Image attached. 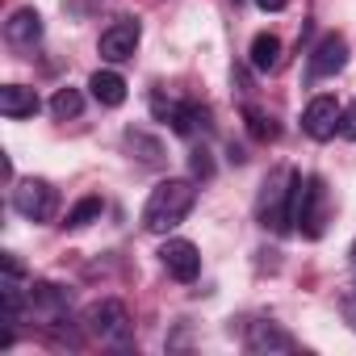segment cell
<instances>
[{
	"label": "cell",
	"mask_w": 356,
	"mask_h": 356,
	"mask_svg": "<svg viewBox=\"0 0 356 356\" xmlns=\"http://www.w3.org/2000/svg\"><path fill=\"white\" fill-rule=\"evenodd\" d=\"M193 202H197L193 181L168 176V181H159V185L151 189V197H147V206H143V227H147L151 235H168V231H176V227L189 218Z\"/></svg>",
	"instance_id": "1"
},
{
	"label": "cell",
	"mask_w": 356,
	"mask_h": 356,
	"mask_svg": "<svg viewBox=\"0 0 356 356\" xmlns=\"http://www.w3.org/2000/svg\"><path fill=\"white\" fill-rule=\"evenodd\" d=\"M293 189H298V172L293 168H277L268 176L264 189H260V202H256L260 227H268L277 235L293 231Z\"/></svg>",
	"instance_id": "2"
},
{
	"label": "cell",
	"mask_w": 356,
	"mask_h": 356,
	"mask_svg": "<svg viewBox=\"0 0 356 356\" xmlns=\"http://www.w3.org/2000/svg\"><path fill=\"white\" fill-rule=\"evenodd\" d=\"M327 222V189L318 176H298L293 189V231H302L306 239H318Z\"/></svg>",
	"instance_id": "3"
},
{
	"label": "cell",
	"mask_w": 356,
	"mask_h": 356,
	"mask_svg": "<svg viewBox=\"0 0 356 356\" xmlns=\"http://www.w3.org/2000/svg\"><path fill=\"white\" fill-rule=\"evenodd\" d=\"M84 327H88L101 343H109V348H130V343H134V323H130L126 306H122V302H113V298H105V302L88 306Z\"/></svg>",
	"instance_id": "4"
},
{
	"label": "cell",
	"mask_w": 356,
	"mask_h": 356,
	"mask_svg": "<svg viewBox=\"0 0 356 356\" xmlns=\"http://www.w3.org/2000/svg\"><path fill=\"white\" fill-rule=\"evenodd\" d=\"M26 306H30V314H34L47 331H63V323H72V318H67L72 293H67L63 285H55V281H34Z\"/></svg>",
	"instance_id": "5"
},
{
	"label": "cell",
	"mask_w": 356,
	"mask_h": 356,
	"mask_svg": "<svg viewBox=\"0 0 356 356\" xmlns=\"http://www.w3.org/2000/svg\"><path fill=\"white\" fill-rule=\"evenodd\" d=\"M59 206V193L51 189V181H38V176H26V181L13 185V210L30 222H51Z\"/></svg>",
	"instance_id": "6"
},
{
	"label": "cell",
	"mask_w": 356,
	"mask_h": 356,
	"mask_svg": "<svg viewBox=\"0 0 356 356\" xmlns=\"http://www.w3.org/2000/svg\"><path fill=\"white\" fill-rule=\"evenodd\" d=\"M243 348H248L252 356H289V352H298V339H293L281 323L256 318V323H248V331H243Z\"/></svg>",
	"instance_id": "7"
},
{
	"label": "cell",
	"mask_w": 356,
	"mask_h": 356,
	"mask_svg": "<svg viewBox=\"0 0 356 356\" xmlns=\"http://www.w3.org/2000/svg\"><path fill=\"white\" fill-rule=\"evenodd\" d=\"M138 38H143V26H138L134 17H122V22H113V26L101 34L97 51H101V59H105V63H126V59H134Z\"/></svg>",
	"instance_id": "8"
},
{
	"label": "cell",
	"mask_w": 356,
	"mask_h": 356,
	"mask_svg": "<svg viewBox=\"0 0 356 356\" xmlns=\"http://www.w3.org/2000/svg\"><path fill=\"white\" fill-rule=\"evenodd\" d=\"M339 113H343V105L323 92V97H314V101L302 109V130H306L314 143H327V138L339 134Z\"/></svg>",
	"instance_id": "9"
},
{
	"label": "cell",
	"mask_w": 356,
	"mask_h": 356,
	"mask_svg": "<svg viewBox=\"0 0 356 356\" xmlns=\"http://www.w3.org/2000/svg\"><path fill=\"white\" fill-rule=\"evenodd\" d=\"M348 67V38L343 34H323L310 51V80H331Z\"/></svg>",
	"instance_id": "10"
},
{
	"label": "cell",
	"mask_w": 356,
	"mask_h": 356,
	"mask_svg": "<svg viewBox=\"0 0 356 356\" xmlns=\"http://www.w3.org/2000/svg\"><path fill=\"white\" fill-rule=\"evenodd\" d=\"M159 264L168 268V277H176V281H197V273H202V252L189 243V239H163V248H159Z\"/></svg>",
	"instance_id": "11"
},
{
	"label": "cell",
	"mask_w": 356,
	"mask_h": 356,
	"mask_svg": "<svg viewBox=\"0 0 356 356\" xmlns=\"http://www.w3.org/2000/svg\"><path fill=\"white\" fill-rule=\"evenodd\" d=\"M38 109H42V97L34 88H26V84H5L0 88V113L5 118L22 122V118H34Z\"/></svg>",
	"instance_id": "12"
},
{
	"label": "cell",
	"mask_w": 356,
	"mask_h": 356,
	"mask_svg": "<svg viewBox=\"0 0 356 356\" xmlns=\"http://www.w3.org/2000/svg\"><path fill=\"white\" fill-rule=\"evenodd\" d=\"M5 38H9L13 47H22V51L38 47V42H42V17H38V9H17V13L5 22Z\"/></svg>",
	"instance_id": "13"
},
{
	"label": "cell",
	"mask_w": 356,
	"mask_h": 356,
	"mask_svg": "<svg viewBox=\"0 0 356 356\" xmlns=\"http://www.w3.org/2000/svg\"><path fill=\"white\" fill-rule=\"evenodd\" d=\"M88 92H92V101H97V105L118 109V105L126 101V80H122L118 72L101 67V72H92V76H88Z\"/></svg>",
	"instance_id": "14"
},
{
	"label": "cell",
	"mask_w": 356,
	"mask_h": 356,
	"mask_svg": "<svg viewBox=\"0 0 356 356\" xmlns=\"http://www.w3.org/2000/svg\"><path fill=\"white\" fill-rule=\"evenodd\" d=\"M248 63L256 72H277L281 67V38L277 34H256L252 38V51H248Z\"/></svg>",
	"instance_id": "15"
},
{
	"label": "cell",
	"mask_w": 356,
	"mask_h": 356,
	"mask_svg": "<svg viewBox=\"0 0 356 356\" xmlns=\"http://www.w3.org/2000/svg\"><path fill=\"white\" fill-rule=\"evenodd\" d=\"M126 147L138 151V159H143L147 168H159V163H163V143L151 138L147 130H126Z\"/></svg>",
	"instance_id": "16"
},
{
	"label": "cell",
	"mask_w": 356,
	"mask_h": 356,
	"mask_svg": "<svg viewBox=\"0 0 356 356\" xmlns=\"http://www.w3.org/2000/svg\"><path fill=\"white\" fill-rule=\"evenodd\" d=\"M210 126V113L202 109V105H176V113H172V130L176 134H197V130H206Z\"/></svg>",
	"instance_id": "17"
},
{
	"label": "cell",
	"mask_w": 356,
	"mask_h": 356,
	"mask_svg": "<svg viewBox=\"0 0 356 356\" xmlns=\"http://www.w3.org/2000/svg\"><path fill=\"white\" fill-rule=\"evenodd\" d=\"M101 214H105V202H101V197H84V202H76V206L67 210L63 227H67V231H84V227H88V222H97Z\"/></svg>",
	"instance_id": "18"
},
{
	"label": "cell",
	"mask_w": 356,
	"mask_h": 356,
	"mask_svg": "<svg viewBox=\"0 0 356 356\" xmlns=\"http://www.w3.org/2000/svg\"><path fill=\"white\" fill-rule=\"evenodd\" d=\"M243 122H248V134H252L256 143H273V138H277V122H273L264 109L243 105Z\"/></svg>",
	"instance_id": "19"
},
{
	"label": "cell",
	"mask_w": 356,
	"mask_h": 356,
	"mask_svg": "<svg viewBox=\"0 0 356 356\" xmlns=\"http://www.w3.org/2000/svg\"><path fill=\"white\" fill-rule=\"evenodd\" d=\"M80 109H84V97H80V88H59V92L51 97V113H55L59 122H67V118H80Z\"/></svg>",
	"instance_id": "20"
},
{
	"label": "cell",
	"mask_w": 356,
	"mask_h": 356,
	"mask_svg": "<svg viewBox=\"0 0 356 356\" xmlns=\"http://www.w3.org/2000/svg\"><path fill=\"white\" fill-rule=\"evenodd\" d=\"M339 138L356 143V101H352V105H343V113H339Z\"/></svg>",
	"instance_id": "21"
},
{
	"label": "cell",
	"mask_w": 356,
	"mask_h": 356,
	"mask_svg": "<svg viewBox=\"0 0 356 356\" xmlns=\"http://www.w3.org/2000/svg\"><path fill=\"white\" fill-rule=\"evenodd\" d=\"M214 172V163H210V151L202 147V151H193V176H210Z\"/></svg>",
	"instance_id": "22"
},
{
	"label": "cell",
	"mask_w": 356,
	"mask_h": 356,
	"mask_svg": "<svg viewBox=\"0 0 356 356\" xmlns=\"http://www.w3.org/2000/svg\"><path fill=\"white\" fill-rule=\"evenodd\" d=\"M289 5V0H256V9H264V13H281Z\"/></svg>",
	"instance_id": "23"
},
{
	"label": "cell",
	"mask_w": 356,
	"mask_h": 356,
	"mask_svg": "<svg viewBox=\"0 0 356 356\" xmlns=\"http://www.w3.org/2000/svg\"><path fill=\"white\" fill-rule=\"evenodd\" d=\"M343 318L352 323V331H356V293L352 298H343Z\"/></svg>",
	"instance_id": "24"
},
{
	"label": "cell",
	"mask_w": 356,
	"mask_h": 356,
	"mask_svg": "<svg viewBox=\"0 0 356 356\" xmlns=\"http://www.w3.org/2000/svg\"><path fill=\"white\" fill-rule=\"evenodd\" d=\"M348 264L356 268V239H352V248H348Z\"/></svg>",
	"instance_id": "25"
}]
</instances>
